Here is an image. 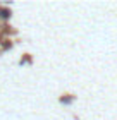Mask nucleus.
Returning <instances> with one entry per match:
<instances>
[{
  "label": "nucleus",
  "mask_w": 117,
  "mask_h": 120,
  "mask_svg": "<svg viewBox=\"0 0 117 120\" xmlns=\"http://www.w3.org/2000/svg\"><path fill=\"white\" fill-rule=\"evenodd\" d=\"M9 15H10V12H9V10H7V9H0V17H4V19H7V17H9Z\"/></svg>",
  "instance_id": "obj_1"
}]
</instances>
